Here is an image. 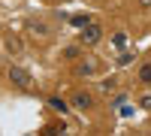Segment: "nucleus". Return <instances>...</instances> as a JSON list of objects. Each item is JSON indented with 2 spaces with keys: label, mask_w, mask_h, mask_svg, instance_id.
Here are the masks:
<instances>
[{
  "label": "nucleus",
  "mask_w": 151,
  "mask_h": 136,
  "mask_svg": "<svg viewBox=\"0 0 151 136\" xmlns=\"http://www.w3.org/2000/svg\"><path fill=\"white\" fill-rule=\"evenodd\" d=\"M100 40H103V27H100V24H88V27H82V33H79V42L82 45H97Z\"/></svg>",
  "instance_id": "nucleus-2"
},
{
  "label": "nucleus",
  "mask_w": 151,
  "mask_h": 136,
  "mask_svg": "<svg viewBox=\"0 0 151 136\" xmlns=\"http://www.w3.org/2000/svg\"><path fill=\"white\" fill-rule=\"evenodd\" d=\"M3 42H6L9 52H21V40H18L15 33H6V40H3Z\"/></svg>",
  "instance_id": "nucleus-7"
},
{
  "label": "nucleus",
  "mask_w": 151,
  "mask_h": 136,
  "mask_svg": "<svg viewBox=\"0 0 151 136\" xmlns=\"http://www.w3.org/2000/svg\"><path fill=\"white\" fill-rule=\"evenodd\" d=\"M94 70H97V60L85 58V60H79V64H76V76H94Z\"/></svg>",
  "instance_id": "nucleus-4"
},
{
  "label": "nucleus",
  "mask_w": 151,
  "mask_h": 136,
  "mask_svg": "<svg viewBox=\"0 0 151 136\" xmlns=\"http://www.w3.org/2000/svg\"><path fill=\"white\" fill-rule=\"evenodd\" d=\"M139 106H142V109H148V112H151V94H145V97H142V100H139Z\"/></svg>",
  "instance_id": "nucleus-15"
},
{
  "label": "nucleus",
  "mask_w": 151,
  "mask_h": 136,
  "mask_svg": "<svg viewBox=\"0 0 151 136\" xmlns=\"http://www.w3.org/2000/svg\"><path fill=\"white\" fill-rule=\"evenodd\" d=\"M48 106H52L55 112H67V109H70V103L64 100V97H58V94H52V97H48Z\"/></svg>",
  "instance_id": "nucleus-5"
},
{
  "label": "nucleus",
  "mask_w": 151,
  "mask_h": 136,
  "mask_svg": "<svg viewBox=\"0 0 151 136\" xmlns=\"http://www.w3.org/2000/svg\"><path fill=\"white\" fill-rule=\"evenodd\" d=\"M139 3V9H151V0H136Z\"/></svg>",
  "instance_id": "nucleus-16"
},
{
  "label": "nucleus",
  "mask_w": 151,
  "mask_h": 136,
  "mask_svg": "<svg viewBox=\"0 0 151 136\" xmlns=\"http://www.w3.org/2000/svg\"><path fill=\"white\" fill-rule=\"evenodd\" d=\"M27 27H30L33 33H40V36H45V33H48V24H42V21H30Z\"/></svg>",
  "instance_id": "nucleus-10"
},
{
  "label": "nucleus",
  "mask_w": 151,
  "mask_h": 136,
  "mask_svg": "<svg viewBox=\"0 0 151 136\" xmlns=\"http://www.w3.org/2000/svg\"><path fill=\"white\" fill-rule=\"evenodd\" d=\"M139 82L151 85V64H142V67H139Z\"/></svg>",
  "instance_id": "nucleus-9"
},
{
  "label": "nucleus",
  "mask_w": 151,
  "mask_h": 136,
  "mask_svg": "<svg viewBox=\"0 0 151 136\" xmlns=\"http://www.w3.org/2000/svg\"><path fill=\"white\" fill-rule=\"evenodd\" d=\"M115 45H118V48L127 45V33H115Z\"/></svg>",
  "instance_id": "nucleus-13"
},
{
  "label": "nucleus",
  "mask_w": 151,
  "mask_h": 136,
  "mask_svg": "<svg viewBox=\"0 0 151 136\" xmlns=\"http://www.w3.org/2000/svg\"><path fill=\"white\" fill-rule=\"evenodd\" d=\"M115 88H118V79H115V76H109V79L100 82V91H103V94H112Z\"/></svg>",
  "instance_id": "nucleus-8"
},
{
  "label": "nucleus",
  "mask_w": 151,
  "mask_h": 136,
  "mask_svg": "<svg viewBox=\"0 0 151 136\" xmlns=\"http://www.w3.org/2000/svg\"><path fill=\"white\" fill-rule=\"evenodd\" d=\"M9 82L15 85V88H21V91H30L33 88V79H30V73L24 67H9Z\"/></svg>",
  "instance_id": "nucleus-1"
},
{
  "label": "nucleus",
  "mask_w": 151,
  "mask_h": 136,
  "mask_svg": "<svg viewBox=\"0 0 151 136\" xmlns=\"http://www.w3.org/2000/svg\"><path fill=\"white\" fill-rule=\"evenodd\" d=\"M70 21L76 24V27H88V24H91V18H88V15H73Z\"/></svg>",
  "instance_id": "nucleus-12"
},
{
  "label": "nucleus",
  "mask_w": 151,
  "mask_h": 136,
  "mask_svg": "<svg viewBox=\"0 0 151 136\" xmlns=\"http://www.w3.org/2000/svg\"><path fill=\"white\" fill-rule=\"evenodd\" d=\"M60 58H64V60H76V58H82V48L79 45H67L64 52H60Z\"/></svg>",
  "instance_id": "nucleus-6"
},
{
  "label": "nucleus",
  "mask_w": 151,
  "mask_h": 136,
  "mask_svg": "<svg viewBox=\"0 0 151 136\" xmlns=\"http://www.w3.org/2000/svg\"><path fill=\"white\" fill-rule=\"evenodd\" d=\"M70 106L79 109V112H88V109H94V97L88 94V91H76V94L70 97Z\"/></svg>",
  "instance_id": "nucleus-3"
},
{
  "label": "nucleus",
  "mask_w": 151,
  "mask_h": 136,
  "mask_svg": "<svg viewBox=\"0 0 151 136\" xmlns=\"http://www.w3.org/2000/svg\"><path fill=\"white\" fill-rule=\"evenodd\" d=\"M67 130V124H64V121H58V124H48V127H42V133L48 136V133H64Z\"/></svg>",
  "instance_id": "nucleus-11"
},
{
  "label": "nucleus",
  "mask_w": 151,
  "mask_h": 136,
  "mask_svg": "<svg viewBox=\"0 0 151 136\" xmlns=\"http://www.w3.org/2000/svg\"><path fill=\"white\" fill-rule=\"evenodd\" d=\"M127 64H133V55H121L118 58V67H127Z\"/></svg>",
  "instance_id": "nucleus-14"
}]
</instances>
